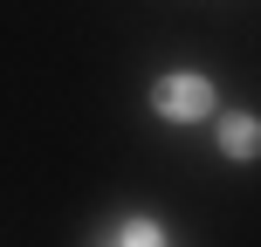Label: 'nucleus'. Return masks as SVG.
<instances>
[{"instance_id":"1","label":"nucleus","mask_w":261,"mask_h":247,"mask_svg":"<svg viewBox=\"0 0 261 247\" xmlns=\"http://www.w3.org/2000/svg\"><path fill=\"white\" fill-rule=\"evenodd\" d=\"M151 103H158V117H165V124H193V117H206V110H213V90H206L199 76H165V83L151 90Z\"/></svg>"},{"instance_id":"2","label":"nucleus","mask_w":261,"mask_h":247,"mask_svg":"<svg viewBox=\"0 0 261 247\" xmlns=\"http://www.w3.org/2000/svg\"><path fill=\"white\" fill-rule=\"evenodd\" d=\"M227 151H234V158H254V117H227Z\"/></svg>"},{"instance_id":"3","label":"nucleus","mask_w":261,"mask_h":247,"mask_svg":"<svg viewBox=\"0 0 261 247\" xmlns=\"http://www.w3.org/2000/svg\"><path fill=\"white\" fill-rule=\"evenodd\" d=\"M117 247H165V234H158V227H151V220H130Z\"/></svg>"}]
</instances>
